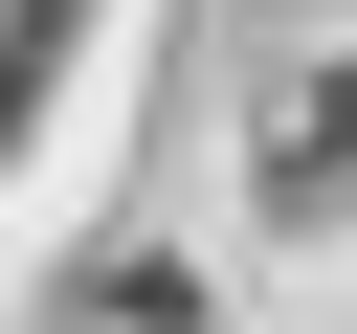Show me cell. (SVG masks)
I'll use <instances>...</instances> for the list:
<instances>
[{"label":"cell","mask_w":357,"mask_h":334,"mask_svg":"<svg viewBox=\"0 0 357 334\" xmlns=\"http://www.w3.org/2000/svg\"><path fill=\"white\" fill-rule=\"evenodd\" d=\"M335 200H357V45L268 111V223H335Z\"/></svg>","instance_id":"1"},{"label":"cell","mask_w":357,"mask_h":334,"mask_svg":"<svg viewBox=\"0 0 357 334\" xmlns=\"http://www.w3.org/2000/svg\"><path fill=\"white\" fill-rule=\"evenodd\" d=\"M67 22H89V0H0V134H22L45 89H67Z\"/></svg>","instance_id":"2"}]
</instances>
